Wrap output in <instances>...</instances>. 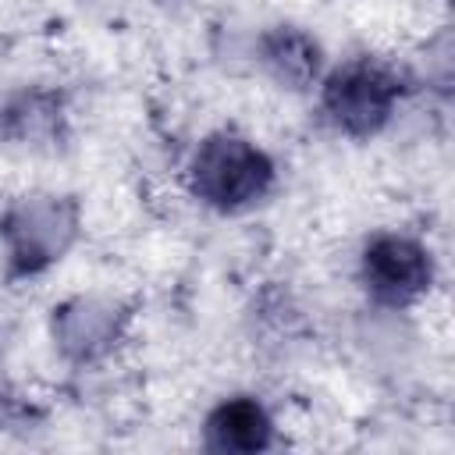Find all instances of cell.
<instances>
[{"instance_id":"cell-1","label":"cell","mask_w":455,"mask_h":455,"mask_svg":"<svg viewBox=\"0 0 455 455\" xmlns=\"http://www.w3.org/2000/svg\"><path fill=\"white\" fill-rule=\"evenodd\" d=\"M188 181L196 199H203L213 210L235 213L267 196L274 181V164L249 139L217 132L199 142L188 167Z\"/></svg>"},{"instance_id":"cell-2","label":"cell","mask_w":455,"mask_h":455,"mask_svg":"<svg viewBox=\"0 0 455 455\" xmlns=\"http://www.w3.org/2000/svg\"><path fill=\"white\" fill-rule=\"evenodd\" d=\"M78 235V206L60 196H32L0 217V238L14 274H39L57 263Z\"/></svg>"},{"instance_id":"cell-3","label":"cell","mask_w":455,"mask_h":455,"mask_svg":"<svg viewBox=\"0 0 455 455\" xmlns=\"http://www.w3.org/2000/svg\"><path fill=\"white\" fill-rule=\"evenodd\" d=\"M402 96V78L377 64V60H348L338 71L327 75L323 82V110L327 117L355 139L377 135L387 121L391 110Z\"/></svg>"},{"instance_id":"cell-4","label":"cell","mask_w":455,"mask_h":455,"mask_svg":"<svg viewBox=\"0 0 455 455\" xmlns=\"http://www.w3.org/2000/svg\"><path fill=\"white\" fill-rule=\"evenodd\" d=\"M434 281L430 252L405 235H377L363 249V284L366 291L391 309L416 302Z\"/></svg>"},{"instance_id":"cell-5","label":"cell","mask_w":455,"mask_h":455,"mask_svg":"<svg viewBox=\"0 0 455 455\" xmlns=\"http://www.w3.org/2000/svg\"><path fill=\"white\" fill-rule=\"evenodd\" d=\"M117 323H121V313L114 302L75 299L60 306V313L53 316V334L71 359H92L110 348V341L117 338Z\"/></svg>"},{"instance_id":"cell-6","label":"cell","mask_w":455,"mask_h":455,"mask_svg":"<svg viewBox=\"0 0 455 455\" xmlns=\"http://www.w3.org/2000/svg\"><path fill=\"white\" fill-rule=\"evenodd\" d=\"M206 444L213 451L252 455L270 444V416L256 398H228L206 419Z\"/></svg>"},{"instance_id":"cell-7","label":"cell","mask_w":455,"mask_h":455,"mask_svg":"<svg viewBox=\"0 0 455 455\" xmlns=\"http://www.w3.org/2000/svg\"><path fill=\"white\" fill-rule=\"evenodd\" d=\"M259 50H263V64L270 68V75L291 89H306L320 75V46L299 28L281 25L267 32Z\"/></svg>"}]
</instances>
